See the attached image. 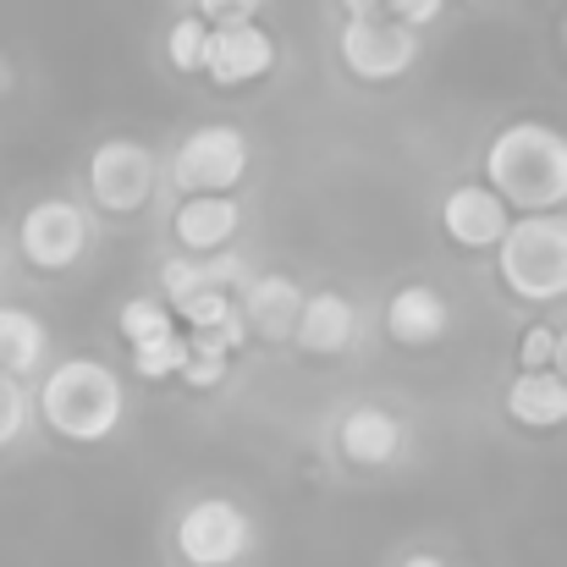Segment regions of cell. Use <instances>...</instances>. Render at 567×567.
Masks as SVG:
<instances>
[{"mask_svg":"<svg viewBox=\"0 0 567 567\" xmlns=\"http://www.w3.org/2000/svg\"><path fill=\"white\" fill-rule=\"evenodd\" d=\"M485 188L507 209H563L567 204V133L546 122H513L485 144Z\"/></svg>","mask_w":567,"mask_h":567,"instance_id":"6da1fadb","label":"cell"},{"mask_svg":"<svg viewBox=\"0 0 567 567\" xmlns=\"http://www.w3.org/2000/svg\"><path fill=\"white\" fill-rule=\"evenodd\" d=\"M127 413V391L122 375L100 359H61L50 375L39 380V419L50 424V435L94 446L105 435H116Z\"/></svg>","mask_w":567,"mask_h":567,"instance_id":"7a4b0ae2","label":"cell"},{"mask_svg":"<svg viewBox=\"0 0 567 567\" xmlns=\"http://www.w3.org/2000/svg\"><path fill=\"white\" fill-rule=\"evenodd\" d=\"M496 276L524 303H563L567 298V215L529 209L507 220L496 243Z\"/></svg>","mask_w":567,"mask_h":567,"instance_id":"3957f363","label":"cell"},{"mask_svg":"<svg viewBox=\"0 0 567 567\" xmlns=\"http://www.w3.org/2000/svg\"><path fill=\"white\" fill-rule=\"evenodd\" d=\"M337 55L359 83H396L413 61H419V28L396 22V17H348L337 33Z\"/></svg>","mask_w":567,"mask_h":567,"instance_id":"277c9868","label":"cell"},{"mask_svg":"<svg viewBox=\"0 0 567 567\" xmlns=\"http://www.w3.org/2000/svg\"><path fill=\"white\" fill-rule=\"evenodd\" d=\"M155 183H161V161L138 138H105L89 155V198L105 215H138L155 198Z\"/></svg>","mask_w":567,"mask_h":567,"instance_id":"5b68a950","label":"cell"},{"mask_svg":"<svg viewBox=\"0 0 567 567\" xmlns=\"http://www.w3.org/2000/svg\"><path fill=\"white\" fill-rule=\"evenodd\" d=\"M254 551V518L226 496H198L177 518V557L188 567H231Z\"/></svg>","mask_w":567,"mask_h":567,"instance_id":"8992f818","label":"cell"},{"mask_svg":"<svg viewBox=\"0 0 567 567\" xmlns=\"http://www.w3.org/2000/svg\"><path fill=\"white\" fill-rule=\"evenodd\" d=\"M89 209L72 204V198H39L22 226H17V254L33 265V270H72L83 254H89Z\"/></svg>","mask_w":567,"mask_h":567,"instance_id":"52a82bcc","label":"cell"},{"mask_svg":"<svg viewBox=\"0 0 567 567\" xmlns=\"http://www.w3.org/2000/svg\"><path fill=\"white\" fill-rule=\"evenodd\" d=\"M248 177V138L237 127H193L172 155L177 193H231Z\"/></svg>","mask_w":567,"mask_h":567,"instance_id":"ba28073f","label":"cell"},{"mask_svg":"<svg viewBox=\"0 0 567 567\" xmlns=\"http://www.w3.org/2000/svg\"><path fill=\"white\" fill-rule=\"evenodd\" d=\"M276 39L265 33V22H226V28H209V50H204V78L220 83V89H243V83H259L276 72Z\"/></svg>","mask_w":567,"mask_h":567,"instance_id":"9c48e42d","label":"cell"},{"mask_svg":"<svg viewBox=\"0 0 567 567\" xmlns=\"http://www.w3.org/2000/svg\"><path fill=\"white\" fill-rule=\"evenodd\" d=\"M507 220H513V209L485 183H457V188L441 198V231L457 248H496L502 231H507Z\"/></svg>","mask_w":567,"mask_h":567,"instance_id":"30bf717a","label":"cell"},{"mask_svg":"<svg viewBox=\"0 0 567 567\" xmlns=\"http://www.w3.org/2000/svg\"><path fill=\"white\" fill-rule=\"evenodd\" d=\"M243 226V204L231 193H183L177 215H172V237L183 254H220L231 248Z\"/></svg>","mask_w":567,"mask_h":567,"instance_id":"8fae6325","label":"cell"},{"mask_svg":"<svg viewBox=\"0 0 567 567\" xmlns=\"http://www.w3.org/2000/svg\"><path fill=\"white\" fill-rule=\"evenodd\" d=\"M237 292H243L237 315H243V326H248L254 337H265V342H287V337H292L298 309H303V287H298L292 276L265 270V276H248Z\"/></svg>","mask_w":567,"mask_h":567,"instance_id":"7c38bea8","label":"cell"},{"mask_svg":"<svg viewBox=\"0 0 567 567\" xmlns=\"http://www.w3.org/2000/svg\"><path fill=\"white\" fill-rule=\"evenodd\" d=\"M385 331H391L396 348H413V353H419V348H435V342L452 331V309H446L441 287H430V281L396 287L391 303H385Z\"/></svg>","mask_w":567,"mask_h":567,"instance_id":"4fadbf2b","label":"cell"},{"mask_svg":"<svg viewBox=\"0 0 567 567\" xmlns=\"http://www.w3.org/2000/svg\"><path fill=\"white\" fill-rule=\"evenodd\" d=\"M359 337V309L353 298L342 292H303V309H298V326H292V342L315 359H342Z\"/></svg>","mask_w":567,"mask_h":567,"instance_id":"5bb4252c","label":"cell"},{"mask_svg":"<svg viewBox=\"0 0 567 567\" xmlns=\"http://www.w3.org/2000/svg\"><path fill=\"white\" fill-rule=\"evenodd\" d=\"M337 446L353 468H385L402 452V419L380 402H359L337 419Z\"/></svg>","mask_w":567,"mask_h":567,"instance_id":"9a60e30c","label":"cell"},{"mask_svg":"<svg viewBox=\"0 0 567 567\" xmlns=\"http://www.w3.org/2000/svg\"><path fill=\"white\" fill-rule=\"evenodd\" d=\"M507 413L529 430H557L567 424V380L557 370H518L507 385Z\"/></svg>","mask_w":567,"mask_h":567,"instance_id":"2e32d148","label":"cell"},{"mask_svg":"<svg viewBox=\"0 0 567 567\" xmlns=\"http://www.w3.org/2000/svg\"><path fill=\"white\" fill-rule=\"evenodd\" d=\"M44 348H50V331L39 315L17 309V303H0V370L6 375H33L44 364Z\"/></svg>","mask_w":567,"mask_h":567,"instance_id":"e0dca14e","label":"cell"},{"mask_svg":"<svg viewBox=\"0 0 567 567\" xmlns=\"http://www.w3.org/2000/svg\"><path fill=\"white\" fill-rule=\"evenodd\" d=\"M183 364H188V337H177V331L133 342V375L138 380H172Z\"/></svg>","mask_w":567,"mask_h":567,"instance_id":"ac0fdd59","label":"cell"},{"mask_svg":"<svg viewBox=\"0 0 567 567\" xmlns=\"http://www.w3.org/2000/svg\"><path fill=\"white\" fill-rule=\"evenodd\" d=\"M204 50H209V22L204 17H177L172 33H166V61L177 72H204Z\"/></svg>","mask_w":567,"mask_h":567,"instance_id":"d6986e66","label":"cell"},{"mask_svg":"<svg viewBox=\"0 0 567 567\" xmlns=\"http://www.w3.org/2000/svg\"><path fill=\"white\" fill-rule=\"evenodd\" d=\"M116 326H122V337H127V348H133V342H144V337L172 331V309H166L161 298H133V303H122Z\"/></svg>","mask_w":567,"mask_h":567,"instance_id":"ffe728a7","label":"cell"},{"mask_svg":"<svg viewBox=\"0 0 567 567\" xmlns=\"http://www.w3.org/2000/svg\"><path fill=\"white\" fill-rule=\"evenodd\" d=\"M22 430H28V385L0 370V452L17 446Z\"/></svg>","mask_w":567,"mask_h":567,"instance_id":"44dd1931","label":"cell"},{"mask_svg":"<svg viewBox=\"0 0 567 567\" xmlns=\"http://www.w3.org/2000/svg\"><path fill=\"white\" fill-rule=\"evenodd\" d=\"M265 11V0H193V17H204L209 28H226V22H254Z\"/></svg>","mask_w":567,"mask_h":567,"instance_id":"7402d4cb","label":"cell"},{"mask_svg":"<svg viewBox=\"0 0 567 567\" xmlns=\"http://www.w3.org/2000/svg\"><path fill=\"white\" fill-rule=\"evenodd\" d=\"M551 353H557V331L551 326H529L524 348H518V364L524 370H551Z\"/></svg>","mask_w":567,"mask_h":567,"instance_id":"603a6c76","label":"cell"},{"mask_svg":"<svg viewBox=\"0 0 567 567\" xmlns=\"http://www.w3.org/2000/svg\"><path fill=\"white\" fill-rule=\"evenodd\" d=\"M380 11L396 17V22H408V28H430L446 11V0H380Z\"/></svg>","mask_w":567,"mask_h":567,"instance_id":"cb8c5ba5","label":"cell"},{"mask_svg":"<svg viewBox=\"0 0 567 567\" xmlns=\"http://www.w3.org/2000/svg\"><path fill=\"white\" fill-rule=\"evenodd\" d=\"M551 370H557V375L567 380V326L557 331V353H551Z\"/></svg>","mask_w":567,"mask_h":567,"instance_id":"d4e9b609","label":"cell"},{"mask_svg":"<svg viewBox=\"0 0 567 567\" xmlns=\"http://www.w3.org/2000/svg\"><path fill=\"white\" fill-rule=\"evenodd\" d=\"M342 11H348V17H375L380 0H342Z\"/></svg>","mask_w":567,"mask_h":567,"instance_id":"484cf974","label":"cell"},{"mask_svg":"<svg viewBox=\"0 0 567 567\" xmlns=\"http://www.w3.org/2000/svg\"><path fill=\"white\" fill-rule=\"evenodd\" d=\"M396 567H446V563H441L435 551H413V557H402Z\"/></svg>","mask_w":567,"mask_h":567,"instance_id":"4316f807","label":"cell"},{"mask_svg":"<svg viewBox=\"0 0 567 567\" xmlns=\"http://www.w3.org/2000/svg\"><path fill=\"white\" fill-rule=\"evenodd\" d=\"M563 50H567V22H563Z\"/></svg>","mask_w":567,"mask_h":567,"instance_id":"83f0119b","label":"cell"}]
</instances>
